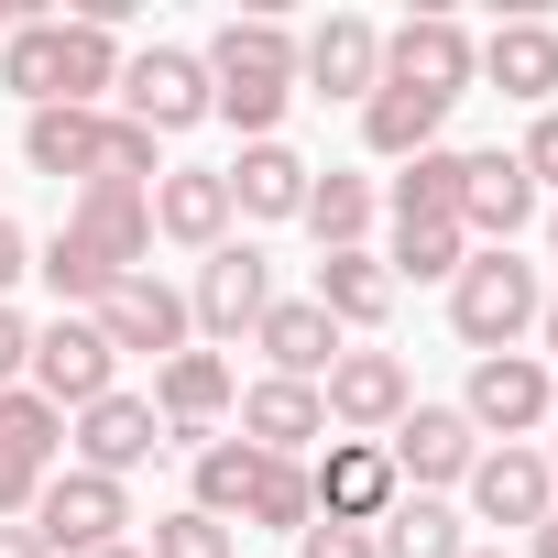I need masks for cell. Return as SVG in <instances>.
Listing matches in <instances>:
<instances>
[{
	"label": "cell",
	"instance_id": "2",
	"mask_svg": "<svg viewBox=\"0 0 558 558\" xmlns=\"http://www.w3.org/2000/svg\"><path fill=\"white\" fill-rule=\"evenodd\" d=\"M536 263H514V252H471L460 274H449V329L471 340V351H514L525 329H536Z\"/></svg>",
	"mask_w": 558,
	"mask_h": 558
},
{
	"label": "cell",
	"instance_id": "5",
	"mask_svg": "<svg viewBox=\"0 0 558 558\" xmlns=\"http://www.w3.org/2000/svg\"><path fill=\"white\" fill-rule=\"evenodd\" d=\"M121 121H143L154 143H165V132H197V121H208V66H197L186 45L121 56Z\"/></svg>",
	"mask_w": 558,
	"mask_h": 558
},
{
	"label": "cell",
	"instance_id": "24",
	"mask_svg": "<svg viewBox=\"0 0 558 558\" xmlns=\"http://www.w3.org/2000/svg\"><path fill=\"white\" fill-rule=\"evenodd\" d=\"M99 99H121L110 23H56V110H99Z\"/></svg>",
	"mask_w": 558,
	"mask_h": 558
},
{
	"label": "cell",
	"instance_id": "20",
	"mask_svg": "<svg viewBox=\"0 0 558 558\" xmlns=\"http://www.w3.org/2000/svg\"><path fill=\"white\" fill-rule=\"evenodd\" d=\"M241 438H252L263 460H296L307 438H329V405H318V384H274V373H263V384L241 395Z\"/></svg>",
	"mask_w": 558,
	"mask_h": 558
},
{
	"label": "cell",
	"instance_id": "45",
	"mask_svg": "<svg viewBox=\"0 0 558 558\" xmlns=\"http://www.w3.org/2000/svg\"><path fill=\"white\" fill-rule=\"evenodd\" d=\"M99 558H143V547H99Z\"/></svg>",
	"mask_w": 558,
	"mask_h": 558
},
{
	"label": "cell",
	"instance_id": "29",
	"mask_svg": "<svg viewBox=\"0 0 558 558\" xmlns=\"http://www.w3.org/2000/svg\"><path fill=\"white\" fill-rule=\"evenodd\" d=\"M307 230H318V252H362V230H373V175H307V208H296Z\"/></svg>",
	"mask_w": 558,
	"mask_h": 558
},
{
	"label": "cell",
	"instance_id": "7",
	"mask_svg": "<svg viewBox=\"0 0 558 558\" xmlns=\"http://www.w3.org/2000/svg\"><path fill=\"white\" fill-rule=\"evenodd\" d=\"M471 77H482V45H471L449 12H427V23L384 34V88H416V99H460Z\"/></svg>",
	"mask_w": 558,
	"mask_h": 558
},
{
	"label": "cell",
	"instance_id": "14",
	"mask_svg": "<svg viewBox=\"0 0 558 558\" xmlns=\"http://www.w3.org/2000/svg\"><path fill=\"white\" fill-rule=\"evenodd\" d=\"M296 77H307L318 99H373V88H384V34H373L362 12H329V23L296 45Z\"/></svg>",
	"mask_w": 558,
	"mask_h": 558
},
{
	"label": "cell",
	"instance_id": "35",
	"mask_svg": "<svg viewBox=\"0 0 558 558\" xmlns=\"http://www.w3.org/2000/svg\"><path fill=\"white\" fill-rule=\"evenodd\" d=\"M252 525H274V536H307L318 525V504H307V471L296 460H263V482H252V504H241Z\"/></svg>",
	"mask_w": 558,
	"mask_h": 558
},
{
	"label": "cell",
	"instance_id": "42",
	"mask_svg": "<svg viewBox=\"0 0 558 558\" xmlns=\"http://www.w3.org/2000/svg\"><path fill=\"white\" fill-rule=\"evenodd\" d=\"M0 558H56V547H45L34 525H0Z\"/></svg>",
	"mask_w": 558,
	"mask_h": 558
},
{
	"label": "cell",
	"instance_id": "34",
	"mask_svg": "<svg viewBox=\"0 0 558 558\" xmlns=\"http://www.w3.org/2000/svg\"><path fill=\"white\" fill-rule=\"evenodd\" d=\"M0 449H12V460H34V471H45V460L66 449V416H56V405H45L34 384H12V395H0Z\"/></svg>",
	"mask_w": 558,
	"mask_h": 558
},
{
	"label": "cell",
	"instance_id": "6",
	"mask_svg": "<svg viewBox=\"0 0 558 558\" xmlns=\"http://www.w3.org/2000/svg\"><path fill=\"white\" fill-rule=\"evenodd\" d=\"M88 318H99V340H110V351H143V362L197 351V318H186V296L165 286V274H132V286H110Z\"/></svg>",
	"mask_w": 558,
	"mask_h": 558
},
{
	"label": "cell",
	"instance_id": "33",
	"mask_svg": "<svg viewBox=\"0 0 558 558\" xmlns=\"http://www.w3.org/2000/svg\"><path fill=\"white\" fill-rule=\"evenodd\" d=\"M460 165H471V154H449V143L416 154V165L395 175V219H460Z\"/></svg>",
	"mask_w": 558,
	"mask_h": 558
},
{
	"label": "cell",
	"instance_id": "49",
	"mask_svg": "<svg viewBox=\"0 0 558 558\" xmlns=\"http://www.w3.org/2000/svg\"><path fill=\"white\" fill-rule=\"evenodd\" d=\"M0 34H12V12H0Z\"/></svg>",
	"mask_w": 558,
	"mask_h": 558
},
{
	"label": "cell",
	"instance_id": "28",
	"mask_svg": "<svg viewBox=\"0 0 558 558\" xmlns=\"http://www.w3.org/2000/svg\"><path fill=\"white\" fill-rule=\"evenodd\" d=\"M373 547H384V558H460L471 536H460V514H449L438 493H395L384 525H373Z\"/></svg>",
	"mask_w": 558,
	"mask_h": 558
},
{
	"label": "cell",
	"instance_id": "46",
	"mask_svg": "<svg viewBox=\"0 0 558 558\" xmlns=\"http://www.w3.org/2000/svg\"><path fill=\"white\" fill-rule=\"evenodd\" d=\"M547 252H558V208H547Z\"/></svg>",
	"mask_w": 558,
	"mask_h": 558
},
{
	"label": "cell",
	"instance_id": "31",
	"mask_svg": "<svg viewBox=\"0 0 558 558\" xmlns=\"http://www.w3.org/2000/svg\"><path fill=\"white\" fill-rule=\"evenodd\" d=\"M471 263V230L460 219H395V286H405V274H416V286H449V274Z\"/></svg>",
	"mask_w": 558,
	"mask_h": 558
},
{
	"label": "cell",
	"instance_id": "30",
	"mask_svg": "<svg viewBox=\"0 0 558 558\" xmlns=\"http://www.w3.org/2000/svg\"><path fill=\"white\" fill-rule=\"evenodd\" d=\"M0 88H12L23 110H56V23L23 12L12 34H0Z\"/></svg>",
	"mask_w": 558,
	"mask_h": 558
},
{
	"label": "cell",
	"instance_id": "32",
	"mask_svg": "<svg viewBox=\"0 0 558 558\" xmlns=\"http://www.w3.org/2000/svg\"><path fill=\"white\" fill-rule=\"evenodd\" d=\"M252 482H263V449H252V438H208V449H197V514L230 525V514L252 504Z\"/></svg>",
	"mask_w": 558,
	"mask_h": 558
},
{
	"label": "cell",
	"instance_id": "19",
	"mask_svg": "<svg viewBox=\"0 0 558 558\" xmlns=\"http://www.w3.org/2000/svg\"><path fill=\"white\" fill-rule=\"evenodd\" d=\"M460 493H471V514H482V525H547V514H558V482H547V460H536V449H482Z\"/></svg>",
	"mask_w": 558,
	"mask_h": 558
},
{
	"label": "cell",
	"instance_id": "1",
	"mask_svg": "<svg viewBox=\"0 0 558 558\" xmlns=\"http://www.w3.org/2000/svg\"><path fill=\"white\" fill-rule=\"evenodd\" d=\"M197 66H208V110L241 121L252 143H274V121H286V99H296V34L252 12V23H219V45Z\"/></svg>",
	"mask_w": 558,
	"mask_h": 558
},
{
	"label": "cell",
	"instance_id": "22",
	"mask_svg": "<svg viewBox=\"0 0 558 558\" xmlns=\"http://www.w3.org/2000/svg\"><path fill=\"white\" fill-rule=\"evenodd\" d=\"M307 175H318V165L286 154V143H241V165H230L219 186H230L241 219H296V208H307Z\"/></svg>",
	"mask_w": 558,
	"mask_h": 558
},
{
	"label": "cell",
	"instance_id": "50",
	"mask_svg": "<svg viewBox=\"0 0 558 558\" xmlns=\"http://www.w3.org/2000/svg\"><path fill=\"white\" fill-rule=\"evenodd\" d=\"M547 416H558V405H547Z\"/></svg>",
	"mask_w": 558,
	"mask_h": 558
},
{
	"label": "cell",
	"instance_id": "10",
	"mask_svg": "<svg viewBox=\"0 0 558 558\" xmlns=\"http://www.w3.org/2000/svg\"><path fill=\"white\" fill-rule=\"evenodd\" d=\"M66 230L110 263V274H154L143 252H154V197L143 186H110V175H88L77 197H66Z\"/></svg>",
	"mask_w": 558,
	"mask_h": 558
},
{
	"label": "cell",
	"instance_id": "44",
	"mask_svg": "<svg viewBox=\"0 0 558 558\" xmlns=\"http://www.w3.org/2000/svg\"><path fill=\"white\" fill-rule=\"evenodd\" d=\"M536 329H547V351H558V296H547V307H536Z\"/></svg>",
	"mask_w": 558,
	"mask_h": 558
},
{
	"label": "cell",
	"instance_id": "39",
	"mask_svg": "<svg viewBox=\"0 0 558 558\" xmlns=\"http://www.w3.org/2000/svg\"><path fill=\"white\" fill-rule=\"evenodd\" d=\"M34 493H45V471L0 449V525H34Z\"/></svg>",
	"mask_w": 558,
	"mask_h": 558
},
{
	"label": "cell",
	"instance_id": "26",
	"mask_svg": "<svg viewBox=\"0 0 558 558\" xmlns=\"http://www.w3.org/2000/svg\"><path fill=\"white\" fill-rule=\"evenodd\" d=\"M438 121H449V99H416V88H373V99H362V143H373L384 165L438 154Z\"/></svg>",
	"mask_w": 558,
	"mask_h": 558
},
{
	"label": "cell",
	"instance_id": "37",
	"mask_svg": "<svg viewBox=\"0 0 558 558\" xmlns=\"http://www.w3.org/2000/svg\"><path fill=\"white\" fill-rule=\"evenodd\" d=\"M296 558H384V547H373V525H329V514H318V525L296 536Z\"/></svg>",
	"mask_w": 558,
	"mask_h": 558
},
{
	"label": "cell",
	"instance_id": "12",
	"mask_svg": "<svg viewBox=\"0 0 558 558\" xmlns=\"http://www.w3.org/2000/svg\"><path fill=\"white\" fill-rule=\"evenodd\" d=\"M263 307H274V263H263L252 241H219V252L197 263V296H186V318H197L208 340H241Z\"/></svg>",
	"mask_w": 558,
	"mask_h": 558
},
{
	"label": "cell",
	"instance_id": "16",
	"mask_svg": "<svg viewBox=\"0 0 558 558\" xmlns=\"http://www.w3.org/2000/svg\"><path fill=\"white\" fill-rule=\"evenodd\" d=\"M252 351L274 362V384H329L340 329H329V307H318V296H274V307L252 318Z\"/></svg>",
	"mask_w": 558,
	"mask_h": 558
},
{
	"label": "cell",
	"instance_id": "40",
	"mask_svg": "<svg viewBox=\"0 0 558 558\" xmlns=\"http://www.w3.org/2000/svg\"><path fill=\"white\" fill-rule=\"evenodd\" d=\"M23 373H34V329H23V318H12V307H0V395H12V384H23Z\"/></svg>",
	"mask_w": 558,
	"mask_h": 558
},
{
	"label": "cell",
	"instance_id": "8",
	"mask_svg": "<svg viewBox=\"0 0 558 558\" xmlns=\"http://www.w3.org/2000/svg\"><path fill=\"white\" fill-rule=\"evenodd\" d=\"M110 340H99V318H66L56 307V329H34V395L56 405V416H77V405H99L110 395Z\"/></svg>",
	"mask_w": 558,
	"mask_h": 558
},
{
	"label": "cell",
	"instance_id": "25",
	"mask_svg": "<svg viewBox=\"0 0 558 558\" xmlns=\"http://www.w3.org/2000/svg\"><path fill=\"white\" fill-rule=\"evenodd\" d=\"M482 77H493L504 99L547 110V99H558V34H547V23H504V34L482 45Z\"/></svg>",
	"mask_w": 558,
	"mask_h": 558
},
{
	"label": "cell",
	"instance_id": "48",
	"mask_svg": "<svg viewBox=\"0 0 558 558\" xmlns=\"http://www.w3.org/2000/svg\"><path fill=\"white\" fill-rule=\"evenodd\" d=\"M547 482H558V449H547Z\"/></svg>",
	"mask_w": 558,
	"mask_h": 558
},
{
	"label": "cell",
	"instance_id": "21",
	"mask_svg": "<svg viewBox=\"0 0 558 558\" xmlns=\"http://www.w3.org/2000/svg\"><path fill=\"white\" fill-rule=\"evenodd\" d=\"M154 230H165L175 252H219V241H230V186H219L208 165H175V175L154 186Z\"/></svg>",
	"mask_w": 558,
	"mask_h": 558
},
{
	"label": "cell",
	"instance_id": "13",
	"mask_svg": "<svg viewBox=\"0 0 558 558\" xmlns=\"http://www.w3.org/2000/svg\"><path fill=\"white\" fill-rule=\"evenodd\" d=\"M66 438H77V471L121 482L132 460H154V449H165V416H154V395H121V384H110L99 405H77V427H66Z\"/></svg>",
	"mask_w": 558,
	"mask_h": 558
},
{
	"label": "cell",
	"instance_id": "36",
	"mask_svg": "<svg viewBox=\"0 0 558 558\" xmlns=\"http://www.w3.org/2000/svg\"><path fill=\"white\" fill-rule=\"evenodd\" d=\"M143 558H230V525L197 514V504H175V514H154V547Z\"/></svg>",
	"mask_w": 558,
	"mask_h": 558
},
{
	"label": "cell",
	"instance_id": "18",
	"mask_svg": "<svg viewBox=\"0 0 558 558\" xmlns=\"http://www.w3.org/2000/svg\"><path fill=\"white\" fill-rule=\"evenodd\" d=\"M318 405H329V427H362V438H373V427H395L416 395H405V362H395V351H340L329 384H318Z\"/></svg>",
	"mask_w": 558,
	"mask_h": 558
},
{
	"label": "cell",
	"instance_id": "41",
	"mask_svg": "<svg viewBox=\"0 0 558 558\" xmlns=\"http://www.w3.org/2000/svg\"><path fill=\"white\" fill-rule=\"evenodd\" d=\"M23 274H34V241H23L12 219H0V296H12V286H23Z\"/></svg>",
	"mask_w": 558,
	"mask_h": 558
},
{
	"label": "cell",
	"instance_id": "23",
	"mask_svg": "<svg viewBox=\"0 0 558 558\" xmlns=\"http://www.w3.org/2000/svg\"><path fill=\"white\" fill-rule=\"evenodd\" d=\"M318 307H329V329H384L395 318L384 252H318Z\"/></svg>",
	"mask_w": 558,
	"mask_h": 558
},
{
	"label": "cell",
	"instance_id": "43",
	"mask_svg": "<svg viewBox=\"0 0 558 558\" xmlns=\"http://www.w3.org/2000/svg\"><path fill=\"white\" fill-rule=\"evenodd\" d=\"M536 558H558V514H547V525H536Z\"/></svg>",
	"mask_w": 558,
	"mask_h": 558
},
{
	"label": "cell",
	"instance_id": "3",
	"mask_svg": "<svg viewBox=\"0 0 558 558\" xmlns=\"http://www.w3.org/2000/svg\"><path fill=\"white\" fill-rule=\"evenodd\" d=\"M547 405H558V384H547V362H536V351H482V362H471V395H460L471 438L525 449V427H547Z\"/></svg>",
	"mask_w": 558,
	"mask_h": 558
},
{
	"label": "cell",
	"instance_id": "47",
	"mask_svg": "<svg viewBox=\"0 0 558 558\" xmlns=\"http://www.w3.org/2000/svg\"><path fill=\"white\" fill-rule=\"evenodd\" d=\"M460 558H504V547H460Z\"/></svg>",
	"mask_w": 558,
	"mask_h": 558
},
{
	"label": "cell",
	"instance_id": "38",
	"mask_svg": "<svg viewBox=\"0 0 558 558\" xmlns=\"http://www.w3.org/2000/svg\"><path fill=\"white\" fill-rule=\"evenodd\" d=\"M514 165H525V186H558V110H536V121H525Z\"/></svg>",
	"mask_w": 558,
	"mask_h": 558
},
{
	"label": "cell",
	"instance_id": "4",
	"mask_svg": "<svg viewBox=\"0 0 558 558\" xmlns=\"http://www.w3.org/2000/svg\"><path fill=\"white\" fill-rule=\"evenodd\" d=\"M121 525H132V493H121V482H99V471H45L34 536H45L56 558H99V547H121Z\"/></svg>",
	"mask_w": 558,
	"mask_h": 558
},
{
	"label": "cell",
	"instance_id": "15",
	"mask_svg": "<svg viewBox=\"0 0 558 558\" xmlns=\"http://www.w3.org/2000/svg\"><path fill=\"white\" fill-rule=\"evenodd\" d=\"M154 416H165V449H208V427L230 416V362L219 351H175L154 373Z\"/></svg>",
	"mask_w": 558,
	"mask_h": 558
},
{
	"label": "cell",
	"instance_id": "17",
	"mask_svg": "<svg viewBox=\"0 0 558 558\" xmlns=\"http://www.w3.org/2000/svg\"><path fill=\"white\" fill-rule=\"evenodd\" d=\"M536 219V186H525V165L514 154H471L460 165V230L482 241V252H514V230Z\"/></svg>",
	"mask_w": 558,
	"mask_h": 558
},
{
	"label": "cell",
	"instance_id": "11",
	"mask_svg": "<svg viewBox=\"0 0 558 558\" xmlns=\"http://www.w3.org/2000/svg\"><path fill=\"white\" fill-rule=\"evenodd\" d=\"M405 482H395V460H384V438H329V460L307 471V504L329 514V525H384V504H395Z\"/></svg>",
	"mask_w": 558,
	"mask_h": 558
},
{
	"label": "cell",
	"instance_id": "9",
	"mask_svg": "<svg viewBox=\"0 0 558 558\" xmlns=\"http://www.w3.org/2000/svg\"><path fill=\"white\" fill-rule=\"evenodd\" d=\"M384 460H395V482L438 493V482H471L482 438H471V416H460V405H405V416L384 427Z\"/></svg>",
	"mask_w": 558,
	"mask_h": 558
},
{
	"label": "cell",
	"instance_id": "27",
	"mask_svg": "<svg viewBox=\"0 0 558 558\" xmlns=\"http://www.w3.org/2000/svg\"><path fill=\"white\" fill-rule=\"evenodd\" d=\"M99 121H110V110H34V121H23L34 175H77V186H88V175H99Z\"/></svg>",
	"mask_w": 558,
	"mask_h": 558
}]
</instances>
